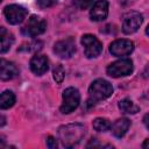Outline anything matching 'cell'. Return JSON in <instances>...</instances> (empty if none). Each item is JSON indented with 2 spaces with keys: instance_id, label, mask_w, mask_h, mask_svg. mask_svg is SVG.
Returning a JSON list of instances; mask_svg holds the SVG:
<instances>
[{
  "instance_id": "obj_1",
  "label": "cell",
  "mask_w": 149,
  "mask_h": 149,
  "mask_svg": "<svg viewBox=\"0 0 149 149\" xmlns=\"http://www.w3.org/2000/svg\"><path fill=\"white\" fill-rule=\"evenodd\" d=\"M85 136V127L81 123H68L58 128L61 143L66 148L77 146Z\"/></svg>"
},
{
  "instance_id": "obj_2",
  "label": "cell",
  "mask_w": 149,
  "mask_h": 149,
  "mask_svg": "<svg viewBox=\"0 0 149 149\" xmlns=\"http://www.w3.org/2000/svg\"><path fill=\"white\" fill-rule=\"evenodd\" d=\"M113 93V86L109 81L105 79H95L88 87V101L92 104H97L109 98Z\"/></svg>"
},
{
  "instance_id": "obj_3",
  "label": "cell",
  "mask_w": 149,
  "mask_h": 149,
  "mask_svg": "<svg viewBox=\"0 0 149 149\" xmlns=\"http://www.w3.org/2000/svg\"><path fill=\"white\" fill-rule=\"evenodd\" d=\"M79 102H80L79 91L74 87H68L63 91V102L59 109L63 114H69L78 107Z\"/></svg>"
},
{
  "instance_id": "obj_4",
  "label": "cell",
  "mask_w": 149,
  "mask_h": 149,
  "mask_svg": "<svg viewBox=\"0 0 149 149\" xmlns=\"http://www.w3.org/2000/svg\"><path fill=\"white\" fill-rule=\"evenodd\" d=\"M133 69H134L133 62L129 58H121L109 64L106 71L108 76L113 78H119V77H125V76L130 74L133 72Z\"/></svg>"
},
{
  "instance_id": "obj_5",
  "label": "cell",
  "mask_w": 149,
  "mask_h": 149,
  "mask_svg": "<svg viewBox=\"0 0 149 149\" xmlns=\"http://www.w3.org/2000/svg\"><path fill=\"white\" fill-rule=\"evenodd\" d=\"M45 29H47V22L40 16L31 15L28 19L24 27L22 28V34L28 37H35L43 34Z\"/></svg>"
},
{
  "instance_id": "obj_6",
  "label": "cell",
  "mask_w": 149,
  "mask_h": 149,
  "mask_svg": "<svg viewBox=\"0 0 149 149\" xmlns=\"http://www.w3.org/2000/svg\"><path fill=\"white\" fill-rule=\"evenodd\" d=\"M81 44L84 47V54L87 58H94L99 56L102 51V44L94 35H84L81 37Z\"/></svg>"
},
{
  "instance_id": "obj_7",
  "label": "cell",
  "mask_w": 149,
  "mask_h": 149,
  "mask_svg": "<svg viewBox=\"0 0 149 149\" xmlns=\"http://www.w3.org/2000/svg\"><path fill=\"white\" fill-rule=\"evenodd\" d=\"M27 14H28L27 9L20 5H8L3 9V15L7 22H9L10 24L21 23L26 19Z\"/></svg>"
},
{
  "instance_id": "obj_8",
  "label": "cell",
  "mask_w": 149,
  "mask_h": 149,
  "mask_svg": "<svg viewBox=\"0 0 149 149\" xmlns=\"http://www.w3.org/2000/svg\"><path fill=\"white\" fill-rule=\"evenodd\" d=\"M54 52L59 58L68 59V58H70V57H72L74 55V52H76V43L71 37L65 38V40H61V41L55 43Z\"/></svg>"
},
{
  "instance_id": "obj_9",
  "label": "cell",
  "mask_w": 149,
  "mask_h": 149,
  "mask_svg": "<svg viewBox=\"0 0 149 149\" xmlns=\"http://www.w3.org/2000/svg\"><path fill=\"white\" fill-rule=\"evenodd\" d=\"M133 50H134V43L133 41L127 40V38L116 40L112 42L109 45V52L115 57L128 56L133 52Z\"/></svg>"
},
{
  "instance_id": "obj_10",
  "label": "cell",
  "mask_w": 149,
  "mask_h": 149,
  "mask_svg": "<svg viewBox=\"0 0 149 149\" xmlns=\"http://www.w3.org/2000/svg\"><path fill=\"white\" fill-rule=\"evenodd\" d=\"M143 17L139 12H129L125 15L122 22V31L125 34H133L135 33L140 26L142 24Z\"/></svg>"
},
{
  "instance_id": "obj_11",
  "label": "cell",
  "mask_w": 149,
  "mask_h": 149,
  "mask_svg": "<svg viewBox=\"0 0 149 149\" xmlns=\"http://www.w3.org/2000/svg\"><path fill=\"white\" fill-rule=\"evenodd\" d=\"M108 15V1L98 0L93 3L90 12V17L93 21H102Z\"/></svg>"
},
{
  "instance_id": "obj_12",
  "label": "cell",
  "mask_w": 149,
  "mask_h": 149,
  "mask_svg": "<svg viewBox=\"0 0 149 149\" xmlns=\"http://www.w3.org/2000/svg\"><path fill=\"white\" fill-rule=\"evenodd\" d=\"M49 69V61L44 55H35L30 59V70L37 76H42Z\"/></svg>"
},
{
  "instance_id": "obj_13",
  "label": "cell",
  "mask_w": 149,
  "mask_h": 149,
  "mask_svg": "<svg viewBox=\"0 0 149 149\" xmlns=\"http://www.w3.org/2000/svg\"><path fill=\"white\" fill-rule=\"evenodd\" d=\"M19 70L13 62H9L5 58H0V79L1 80H10L16 77Z\"/></svg>"
},
{
  "instance_id": "obj_14",
  "label": "cell",
  "mask_w": 149,
  "mask_h": 149,
  "mask_svg": "<svg viewBox=\"0 0 149 149\" xmlns=\"http://www.w3.org/2000/svg\"><path fill=\"white\" fill-rule=\"evenodd\" d=\"M13 43H14L13 34L6 28L0 26V54L7 52L10 49Z\"/></svg>"
},
{
  "instance_id": "obj_15",
  "label": "cell",
  "mask_w": 149,
  "mask_h": 149,
  "mask_svg": "<svg viewBox=\"0 0 149 149\" xmlns=\"http://www.w3.org/2000/svg\"><path fill=\"white\" fill-rule=\"evenodd\" d=\"M129 127H130V121H129L128 119H126V118L118 119V120L111 126L113 135H114L115 137H118V139H121V137L127 133V130L129 129Z\"/></svg>"
},
{
  "instance_id": "obj_16",
  "label": "cell",
  "mask_w": 149,
  "mask_h": 149,
  "mask_svg": "<svg viewBox=\"0 0 149 149\" xmlns=\"http://www.w3.org/2000/svg\"><path fill=\"white\" fill-rule=\"evenodd\" d=\"M15 104V94L6 90L0 94V109H8Z\"/></svg>"
},
{
  "instance_id": "obj_17",
  "label": "cell",
  "mask_w": 149,
  "mask_h": 149,
  "mask_svg": "<svg viewBox=\"0 0 149 149\" xmlns=\"http://www.w3.org/2000/svg\"><path fill=\"white\" fill-rule=\"evenodd\" d=\"M119 108L122 113L125 114H135L140 111V107L137 105H135L130 99L126 98V99H122L120 102H119Z\"/></svg>"
},
{
  "instance_id": "obj_18",
  "label": "cell",
  "mask_w": 149,
  "mask_h": 149,
  "mask_svg": "<svg viewBox=\"0 0 149 149\" xmlns=\"http://www.w3.org/2000/svg\"><path fill=\"white\" fill-rule=\"evenodd\" d=\"M93 128L97 130V132H107L111 129V121L106 118H97L93 120Z\"/></svg>"
},
{
  "instance_id": "obj_19",
  "label": "cell",
  "mask_w": 149,
  "mask_h": 149,
  "mask_svg": "<svg viewBox=\"0 0 149 149\" xmlns=\"http://www.w3.org/2000/svg\"><path fill=\"white\" fill-rule=\"evenodd\" d=\"M52 74H54V79L56 80V83L61 84V83L63 81V79H64L65 71H64V69H63V66H62V65H56V68L54 69Z\"/></svg>"
},
{
  "instance_id": "obj_20",
  "label": "cell",
  "mask_w": 149,
  "mask_h": 149,
  "mask_svg": "<svg viewBox=\"0 0 149 149\" xmlns=\"http://www.w3.org/2000/svg\"><path fill=\"white\" fill-rule=\"evenodd\" d=\"M74 2L79 9H88L93 6L94 0H76Z\"/></svg>"
},
{
  "instance_id": "obj_21",
  "label": "cell",
  "mask_w": 149,
  "mask_h": 149,
  "mask_svg": "<svg viewBox=\"0 0 149 149\" xmlns=\"http://www.w3.org/2000/svg\"><path fill=\"white\" fill-rule=\"evenodd\" d=\"M36 3L40 8L44 9V8H49V7H52L54 5H56L57 0H36Z\"/></svg>"
},
{
  "instance_id": "obj_22",
  "label": "cell",
  "mask_w": 149,
  "mask_h": 149,
  "mask_svg": "<svg viewBox=\"0 0 149 149\" xmlns=\"http://www.w3.org/2000/svg\"><path fill=\"white\" fill-rule=\"evenodd\" d=\"M47 147L50 148V149L57 148V141H56V139L52 137V136H49V137L47 139Z\"/></svg>"
},
{
  "instance_id": "obj_23",
  "label": "cell",
  "mask_w": 149,
  "mask_h": 149,
  "mask_svg": "<svg viewBox=\"0 0 149 149\" xmlns=\"http://www.w3.org/2000/svg\"><path fill=\"white\" fill-rule=\"evenodd\" d=\"M5 125H6V118L0 114V127H2V126H5Z\"/></svg>"
},
{
  "instance_id": "obj_24",
  "label": "cell",
  "mask_w": 149,
  "mask_h": 149,
  "mask_svg": "<svg viewBox=\"0 0 149 149\" xmlns=\"http://www.w3.org/2000/svg\"><path fill=\"white\" fill-rule=\"evenodd\" d=\"M3 147H6L5 140H1V139H0V148H3Z\"/></svg>"
},
{
  "instance_id": "obj_25",
  "label": "cell",
  "mask_w": 149,
  "mask_h": 149,
  "mask_svg": "<svg viewBox=\"0 0 149 149\" xmlns=\"http://www.w3.org/2000/svg\"><path fill=\"white\" fill-rule=\"evenodd\" d=\"M147 118H148V114H146V116H144V123H146V127L148 128V121H147Z\"/></svg>"
},
{
  "instance_id": "obj_26",
  "label": "cell",
  "mask_w": 149,
  "mask_h": 149,
  "mask_svg": "<svg viewBox=\"0 0 149 149\" xmlns=\"http://www.w3.org/2000/svg\"><path fill=\"white\" fill-rule=\"evenodd\" d=\"M147 144H148V140H146V142L143 143V146H142V147H143V148H147Z\"/></svg>"
},
{
  "instance_id": "obj_27",
  "label": "cell",
  "mask_w": 149,
  "mask_h": 149,
  "mask_svg": "<svg viewBox=\"0 0 149 149\" xmlns=\"http://www.w3.org/2000/svg\"><path fill=\"white\" fill-rule=\"evenodd\" d=\"M1 1H2V0H0V2H1Z\"/></svg>"
}]
</instances>
